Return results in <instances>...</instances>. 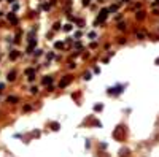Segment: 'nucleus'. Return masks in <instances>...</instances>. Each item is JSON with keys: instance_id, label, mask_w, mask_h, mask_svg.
Segmentation results:
<instances>
[{"instance_id": "f257e3e1", "label": "nucleus", "mask_w": 159, "mask_h": 157, "mask_svg": "<svg viewBox=\"0 0 159 157\" xmlns=\"http://www.w3.org/2000/svg\"><path fill=\"white\" fill-rule=\"evenodd\" d=\"M122 86H118V87H110L108 89V94H119V92H122Z\"/></svg>"}, {"instance_id": "f03ea898", "label": "nucleus", "mask_w": 159, "mask_h": 157, "mask_svg": "<svg viewBox=\"0 0 159 157\" xmlns=\"http://www.w3.org/2000/svg\"><path fill=\"white\" fill-rule=\"evenodd\" d=\"M70 81H72V76H65L64 79H62L61 83H59V86H61V87H65V86H67L68 83H70Z\"/></svg>"}, {"instance_id": "7ed1b4c3", "label": "nucleus", "mask_w": 159, "mask_h": 157, "mask_svg": "<svg viewBox=\"0 0 159 157\" xmlns=\"http://www.w3.org/2000/svg\"><path fill=\"white\" fill-rule=\"evenodd\" d=\"M7 102H8V103H16V102H18V97H14V95H8Z\"/></svg>"}, {"instance_id": "20e7f679", "label": "nucleus", "mask_w": 159, "mask_h": 157, "mask_svg": "<svg viewBox=\"0 0 159 157\" xmlns=\"http://www.w3.org/2000/svg\"><path fill=\"white\" fill-rule=\"evenodd\" d=\"M14 78H16V71H10L8 76H7V79L8 81H14Z\"/></svg>"}, {"instance_id": "39448f33", "label": "nucleus", "mask_w": 159, "mask_h": 157, "mask_svg": "<svg viewBox=\"0 0 159 157\" xmlns=\"http://www.w3.org/2000/svg\"><path fill=\"white\" fill-rule=\"evenodd\" d=\"M8 19H10V21H11L13 24H16V22H18V21H16V17H14V14H13V13H10V14H8Z\"/></svg>"}, {"instance_id": "423d86ee", "label": "nucleus", "mask_w": 159, "mask_h": 157, "mask_svg": "<svg viewBox=\"0 0 159 157\" xmlns=\"http://www.w3.org/2000/svg\"><path fill=\"white\" fill-rule=\"evenodd\" d=\"M26 75H35V68H27V70H26Z\"/></svg>"}, {"instance_id": "0eeeda50", "label": "nucleus", "mask_w": 159, "mask_h": 157, "mask_svg": "<svg viewBox=\"0 0 159 157\" xmlns=\"http://www.w3.org/2000/svg\"><path fill=\"white\" fill-rule=\"evenodd\" d=\"M143 17H145V13H143V11H139V13H137V19H143Z\"/></svg>"}, {"instance_id": "6e6552de", "label": "nucleus", "mask_w": 159, "mask_h": 157, "mask_svg": "<svg viewBox=\"0 0 159 157\" xmlns=\"http://www.w3.org/2000/svg\"><path fill=\"white\" fill-rule=\"evenodd\" d=\"M53 81V78L51 76H48V78H43V84H48V83H51Z\"/></svg>"}, {"instance_id": "1a4fd4ad", "label": "nucleus", "mask_w": 159, "mask_h": 157, "mask_svg": "<svg viewBox=\"0 0 159 157\" xmlns=\"http://www.w3.org/2000/svg\"><path fill=\"white\" fill-rule=\"evenodd\" d=\"M10 57H11V59H16V57H18V51H11Z\"/></svg>"}, {"instance_id": "9d476101", "label": "nucleus", "mask_w": 159, "mask_h": 157, "mask_svg": "<svg viewBox=\"0 0 159 157\" xmlns=\"http://www.w3.org/2000/svg\"><path fill=\"white\" fill-rule=\"evenodd\" d=\"M51 125H53V130H57V129H59V124L57 122H53Z\"/></svg>"}, {"instance_id": "9b49d317", "label": "nucleus", "mask_w": 159, "mask_h": 157, "mask_svg": "<svg viewBox=\"0 0 159 157\" xmlns=\"http://www.w3.org/2000/svg\"><path fill=\"white\" fill-rule=\"evenodd\" d=\"M118 29H119V30H124V29H126V24H124V22H121V24L118 26Z\"/></svg>"}, {"instance_id": "f8f14e48", "label": "nucleus", "mask_w": 159, "mask_h": 157, "mask_svg": "<svg viewBox=\"0 0 159 157\" xmlns=\"http://www.w3.org/2000/svg\"><path fill=\"white\" fill-rule=\"evenodd\" d=\"M137 37H139L140 40H143V38H145V34H142V32H139V34H137Z\"/></svg>"}, {"instance_id": "ddd939ff", "label": "nucleus", "mask_w": 159, "mask_h": 157, "mask_svg": "<svg viewBox=\"0 0 159 157\" xmlns=\"http://www.w3.org/2000/svg\"><path fill=\"white\" fill-rule=\"evenodd\" d=\"M30 92H32V94H37V92H38V89L34 86V87H30Z\"/></svg>"}, {"instance_id": "4468645a", "label": "nucleus", "mask_w": 159, "mask_h": 157, "mask_svg": "<svg viewBox=\"0 0 159 157\" xmlns=\"http://www.w3.org/2000/svg\"><path fill=\"white\" fill-rule=\"evenodd\" d=\"M54 46H56V48H57V49H59V48H62V46H64V44H62V43H61V41H57V43H56V44H54Z\"/></svg>"}, {"instance_id": "2eb2a0df", "label": "nucleus", "mask_w": 159, "mask_h": 157, "mask_svg": "<svg viewBox=\"0 0 159 157\" xmlns=\"http://www.w3.org/2000/svg\"><path fill=\"white\" fill-rule=\"evenodd\" d=\"M64 30H67V32H68V30H72V26H70V24H67V26L64 27Z\"/></svg>"}, {"instance_id": "dca6fc26", "label": "nucleus", "mask_w": 159, "mask_h": 157, "mask_svg": "<svg viewBox=\"0 0 159 157\" xmlns=\"http://www.w3.org/2000/svg\"><path fill=\"white\" fill-rule=\"evenodd\" d=\"M84 79H91V73H84Z\"/></svg>"}, {"instance_id": "f3484780", "label": "nucleus", "mask_w": 159, "mask_h": 157, "mask_svg": "<svg viewBox=\"0 0 159 157\" xmlns=\"http://www.w3.org/2000/svg\"><path fill=\"white\" fill-rule=\"evenodd\" d=\"M94 110H95V111H97V110H102V105H95Z\"/></svg>"}, {"instance_id": "a211bd4d", "label": "nucleus", "mask_w": 159, "mask_h": 157, "mask_svg": "<svg viewBox=\"0 0 159 157\" xmlns=\"http://www.w3.org/2000/svg\"><path fill=\"white\" fill-rule=\"evenodd\" d=\"M83 5H84V7H86V5H89V0H83Z\"/></svg>"}, {"instance_id": "6ab92c4d", "label": "nucleus", "mask_w": 159, "mask_h": 157, "mask_svg": "<svg viewBox=\"0 0 159 157\" xmlns=\"http://www.w3.org/2000/svg\"><path fill=\"white\" fill-rule=\"evenodd\" d=\"M3 87H5V86H3V84H0V90H3Z\"/></svg>"}, {"instance_id": "aec40b11", "label": "nucleus", "mask_w": 159, "mask_h": 157, "mask_svg": "<svg viewBox=\"0 0 159 157\" xmlns=\"http://www.w3.org/2000/svg\"><path fill=\"white\" fill-rule=\"evenodd\" d=\"M154 5H159V0H156V2H154Z\"/></svg>"}, {"instance_id": "412c9836", "label": "nucleus", "mask_w": 159, "mask_h": 157, "mask_svg": "<svg viewBox=\"0 0 159 157\" xmlns=\"http://www.w3.org/2000/svg\"><path fill=\"white\" fill-rule=\"evenodd\" d=\"M156 64H158V65H159V59H158V60H156Z\"/></svg>"}, {"instance_id": "4be33fe9", "label": "nucleus", "mask_w": 159, "mask_h": 157, "mask_svg": "<svg viewBox=\"0 0 159 157\" xmlns=\"http://www.w3.org/2000/svg\"><path fill=\"white\" fill-rule=\"evenodd\" d=\"M8 2H14V0H8Z\"/></svg>"}]
</instances>
